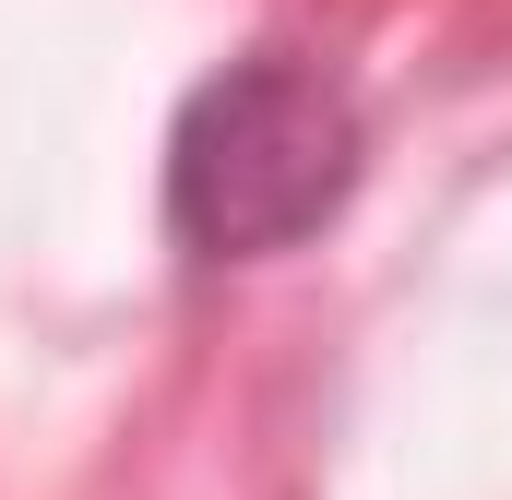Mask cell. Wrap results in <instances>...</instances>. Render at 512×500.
Returning a JSON list of instances; mask_svg holds the SVG:
<instances>
[{"label":"cell","instance_id":"6da1fadb","mask_svg":"<svg viewBox=\"0 0 512 500\" xmlns=\"http://www.w3.org/2000/svg\"><path fill=\"white\" fill-rule=\"evenodd\" d=\"M358 191V108L334 72L262 48L227 60L167 143V215L179 239L215 250V262H262V250H298L334 203Z\"/></svg>","mask_w":512,"mask_h":500}]
</instances>
